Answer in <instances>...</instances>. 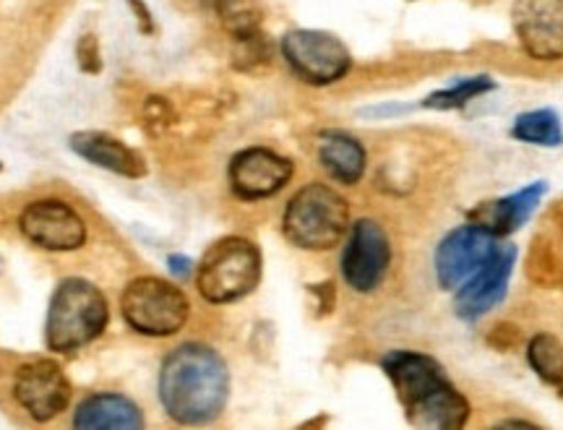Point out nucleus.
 <instances>
[{"label": "nucleus", "mask_w": 563, "mask_h": 430, "mask_svg": "<svg viewBox=\"0 0 563 430\" xmlns=\"http://www.w3.org/2000/svg\"><path fill=\"white\" fill-rule=\"evenodd\" d=\"M230 394L228 365L207 344H180L159 371V401L183 426H201L224 410Z\"/></svg>", "instance_id": "nucleus-1"}, {"label": "nucleus", "mask_w": 563, "mask_h": 430, "mask_svg": "<svg viewBox=\"0 0 563 430\" xmlns=\"http://www.w3.org/2000/svg\"><path fill=\"white\" fill-rule=\"evenodd\" d=\"M382 365L412 426L454 430L467 422V399L454 389L433 357L410 350H394L384 355Z\"/></svg>", "instance_id": "nucleus-2"}, {"label": "nucleus", "mask_w": 563, "mask_h": 430, "mask_svg": "<svg viewBox=\"0 0 563 430\" xmlns=\"http://www.w3.org/2000/svg\"><path fill=\"white\" fill-rule=\"evenodd\" d=\"M108 302L91 282L79 277L63 279L47 310V348L58 355L84 350L108 329Z\"/></svg>", "instance_id": "nucleus-3"}, {"label": "nucleus", "mask_w": 563, "mask_h": 430, "mask_svg": "<svg viewBox=\"0 0 563 430\" xmlns=\"http://www.w3.org/2000/svg\"><path fill=\"white\" fill-rule=\"evenodd\" d=\"M282 228L287 241L302 251H329L350 230V207L334 188L311 183L287 203Z\"/></svg>", "instance_id": "nucleus-4"}, {"label": "nucleus", "mask_w": 563, "mask_h": 430, "mask_svg": "<svg viewBox=\"0 0 563 430\" xmlns=\"http://www.w3.org/2000/svg\"><path fill=\"white\" fill-rule=\"evenodd\" d=\"M262 253L245 238H222L203 253L196 285L209 302H235L256 290Z\"/></svg>", "instance_id": "nucleus-5"}, {"label": "nucleus", "mask_w": 563, "mask_h": 430, "mask_svg": "<svg viewBox=\"0 0 563 430\" xmlns=\"http://www.w3.org/2000/svg\"><path fill=\"white\" fill-rule=\"evenodd\" d=\"M123 319L133 331L146 337H173L186 327L191 302L173 282L139 277L129 282L121 298Z\"/></svg>", "instance_id": "nucleus-6"}, {"label": "nucleus", "mask_w": 563, "mask_h": 430, "mask_svg": "<svg viewBox=\"0 0 563 430\" xmlns=\"http://www.w3.org/2000/svg\"><path fill=\"white\" fill-rule=\"evenodd\" d=\"M282 55L292 74L313 87H327L347 76L352 55L340 37L319 30H292L282 37Z\"/></svg>", "instance_id": "nucleus-7"}, {"label": "nucleus", "mask_w": 563, "mask_h": 430, "mask_svg": "<svg viewBox=\"0 0 563 430\" xmlns=\"http://www.w3.org/2000/svg\"><path fill=\"white\" fill-rule=\"evenodd\" d=\"M19 230L32 245L45 251H76L87 241V224L70 203L60 199H40L21 211Z\"/></svg>", "instance_id": "nucleus-8"}, {"label": "nucleus", "mask_w": 563, "mask_h": 430, "mask_svg": "<svg viewBox=\"0 0 563 430\" xmlns=\"http://www.w3.org/2000/svg\"><path fill=\"white\" fill-rule=\"evenodd\" d=\"M391 264V245L384 228L373 220L352 224L342 253V274L355 293H373L382 285Z\"/></svg>", "instance_id": "nucleus-9"}, {"label": "nucleus", "mask_w": 563, "mask_h": 430, "mask_svg": "<svg viewBox=\"0 0 563 430\" xmlns=\"http://www.w3.org/2000/svg\"><path fill=\"white\" fill-rule=\"evenodd\" d=\"M498 249H501L498 238L473 222L449 232L441 241L439 251H435V277H439V285L443 290H456Z\"/></svg>", "instance_id": "nucleus-10"}, {"label": "nucleus", "mask_w": 563, "mask_h": 430, "mask_svg": "<svg viewBox=\"0 0 563 430\" xmlns=\"http://www.w3.org/2000/svg\"><path fill=\"white\" fill-rule=\"evenodd\" d=\"M511 24L530 58H563V0H514Z\"/></svg>", "instance_id": "nucleus-11"}, {"label": "nucleus", "mask_w": 563, "mask_h": 430, "mask_svg": "<svg viewBox=\"0 0 563 430\" xmlns=\"http://www.w3.org/2000/svg\"><path fill=\"white\" fill-rule=\"evenodd\" d=\"M13 397L30 412L32 420L47 422L68 407L70 384L58 363L32 361L16 371Z\"/></svg>", "instance_id": "nucleus-12"}, {"label": "nucleus", "mask_w": 563, "mask_h": 430, "mask_svg": "<svg viewBox=\"0 0 563 430\" xmlns=\"http://www.w3.org/2000/svg\"><path fill=\"white\" fill-rule=\"evenodd\" d=\"M230 188L238 199L262 201L279 194L292 178V162L282 154L253 146L238 152L230 162Z\"/></svg>", "instance_id": "nucleus-13"}, {"label": "nucleus", "mask_w": 563, "mask_h": 430, "mask_svg": "<svg viewBox=\"0 0 563 430\" xmlns=\"http://www.w3.org/2000/svg\"><path fill=\"white\" fill-rule=\"evenodd\" d=\"M514 258H517V251H514L511 245H501V249L493 253L473 277L464 282V285H460V293H456L454 300L456 316H460V319H481V316H485L504 300L514 269Z\"/></svg>", "instance_id": "nucleus-14"}, {"label": "nucleus", "mask_w": 563, "mask_h": 430, "mask_svg": "<svg viewBox=\"0 0 563 430\" xmlns=\"http://www.w3.org/2000/svg\"><path fill=\"white\" fill-rule=\"evenodd\" d=\"M545 183L538 180L532 183V186L517 190V194L504 196V199L485 201L477 209L470 211V222L493 232L496 238L511 235V232H517L527 220H530L532 211L538 209L540 199L545 196Z\"/></svg>", "instance_id": "nucleus-15"}, {"label": "nucleus", "mask_w": 563, "mask_h": 430, "mask_svg": "<svg viewBox=\"0 0 563 430\" xmlns=\"http://www.w3.org/2000/svg\"><path fill=\"white\" fill-rule=\"evenodd\" d=\"M70 150L79 154L81 159L91 162V165L102 167L123 178H144L146 165L144 157L125 146L123 141L102 131H81L70 136Z\"/></svg>", "instance_id": "nucleus-16"}, {"label": "nucleus", "mask_w": 563, "mask_h": 430, "mask_svg": "<svg viewBox=\"0 0 563 430\" xmlns=\"http://www.w3.org/2000/svg\"><path fill=\"white\" fill-rule=\"evenodd\" d=\"M76 428H115L136 430L144 426L141 410L123 394H91L76 407Z\"/></svg>", "instance_id": "nucleus-17"}, {"label": "nucleus", "mask_w": 563, "mask_h": 430, "mask_svg": "<svg viewBox=\"0 0 563 430\" xmlns=\"http://www.w3.org/2000/svg\"><path fill=\"white\" fill-rule=\"evenodd\" d=\"M319 162L329 178L342 186H355L365 173V150L350 133L329 131L319 139Z\"/></svg>", "instance_id": "nucleus-18"}, {"label": "nucleus", "mask_w": 563, "mask_h": 430, "mask_svg": "<svg viewBox=\"0 0 563 430\" xmlns=\"http://www.w3.org/2000/svg\"><path fill=\"white\" fill-rule=\"evenodd\" d=\"M514 139L525 141V144L534 146H561L563 129L559 115L553 110H532L522 112V115L514 121Z\"/></svg>", "instance_id": "nucleus-19"}, {"label": "nucleus", "mask_w": 563, "mask_h": 430, "mask_svg": "<svg viewBox=\"0 0 563 430\" xmlns=\"http://www.w3.org/2000/svg\"><path fill=\"white\" fill-rule=\"evenodd\" d=\"M222 26L235 40L253 37L262 32V5L258 0H214Z\"/></svg>", "instance_id": "nucleus-20"}, {"label": "nucleus", "mask_w": 563, "mask_h": 430, "mask_svg": "<svg viewBox=\"0 0 563 430\" xmlns=\"http://www.w3.org/2000/svg\"><path fill=\"white\" fill-rule=\"evenodd\" d=\"M527 361L532 371L538 373L545 384H563V342L553 334L532 337L530 348H527Z\"/></svg>", "instance_id": "nucleus-21"}, {"label": "nucleus", "mask_w": 563, "mask_h": 430, "mask_svg": "<svg viewBox=\"0 0 563 430\" xmlns=\"http://www.w3.org/2000/svg\"><path fill=\"white\" fill-rule=\"evenodd\" d=\"M493 89V81L488 76H473V79H460L454 84V87L443 89V91H433L431 97H428L426 102H422V108H431V110H456V108H464L470 100H475V97L485 95V91Z\"/></svg>", "instance_id": "nucleus-22"}, {"label": "nucleus", "mask_w": 563, "mask_h": 430, "mask_svg": "<svg viewBox=\"0 0 563 430\" xmlns=\"http://www.w3.org/2000/svg\"><path fill=\"white\" fill-rule=\"evenodd\" d=\"M76 60H79V68L84 74H100V42H97L95 34H84L79 40V45H76Z\"/></svg>", "instance_id": "nucleus-23"}, {"label": "nucleus", "mask_w": 563, "mask_h": 430, "mask_svg": "<svg viewBox=\"0 0 563 430\" xmlns=\"http://www.w3.org/2000/svg\"><path fill=\"white\" fill-rule=\"evenodd\" d=\"M167 266H170V272L178 279H188V277H191V272H194V261L188 256H170V258H167Z\"/></svg>", "instance_id": "nucleus-24"}, {"label": "nucleus", "mask_w": 563, "mask_h": 430, "mask_svg": "<svg viewBox=\"0 0 563 430\" xmlns=\"http://www.w3.org/2000/svg\"><path fill=\"white\" fill-rule=\"evenodd\" d=\"M129 5L133 11H136V19H139V30L144 34H152L154 32V24L150 19V11H146V5L141 3V0H129Z\"/></svg>", "instance_id": "nucleus-25"}, {"label": "nucleus", "mask_w": 563, "mask_h": 430, "mask_svg": "<svg viewBox=\"0 0 563 430\" xmlns=\"http://www.w3.org/2000/svg\"><path fill=\"white\" fill-rule=\"evenodd\" d=\"M561 394H563V384H561Z\"/></svg>", "instance_id": "nucleus-26"}]
</instances>
